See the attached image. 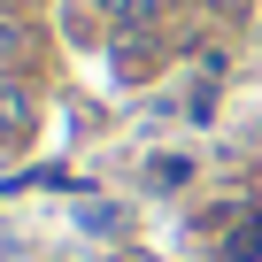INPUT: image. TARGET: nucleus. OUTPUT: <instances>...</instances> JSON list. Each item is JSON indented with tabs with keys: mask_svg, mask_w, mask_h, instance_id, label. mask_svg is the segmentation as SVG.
Instances as JSON below:
<instances>
[{
	"mask_svg": "<svg viewBox=\"0 0 262 262\" xmlns=\"http://www.w3.org/2000/svg\"><path fill=\"white\" fill-rule=\"evenodd\" d=\"M24 131H31V100L16 85H0V139H24Z\"/></svg>",
	"mask_w": 262,
	"mask_h": 262,
	"instance_id": "obj_1",
	"label": "nucleus"
},
{
	"mask_svg": "<svg viewBox=\"0 0 262 262\" xmlns=\"http://www.w3.org/2000/svg\"><path fill=\"white\" fill-rule=\"evenodd\" d=\"M100 8L116 16V31H147V16H155V0H100Z\"/></svg>",
	"mask_w": 262,
	"mask_h": 262,
	"instance_id": "obj_2",
	"label": "nucleus"
},
{
	"mask_svg": "<svg viewBox=\"0 0 262 262\" xmlns=\"http://www.w3.org/2000/svg\"><path fill=\"white\" fill-rule=\"evenodd\" d=\"M16 54H24V31H16L8 16H0V70H16Z\"/></svg>",
	"mask_w": 262,
	"mask_h": 262,
	"instance_id": "obj_3",
	"label": "nucleus"
}]
</instances>
